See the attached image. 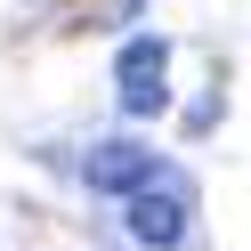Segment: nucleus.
Returning a JSON list of instances; mask_svg holds the SVG:
<instances>
[{"label":"nucleus","mask_w":251,"mask_h":251,"mask_svg":"<svg viewBox=\"0 0 251 251\" xmlns=\"http://www.w3.org/2000/svg\"><path fill=\"white\" fill-rule=\"evenodd\" d=\"M122 227H130V243H146V251H178L186 227H195V186H186V170L162 162V170H154V186H138V195H130Z\"/></svg>","instance_id":"nucleus-1"},{"label":"nucleus","mask_w":251,"mask_h":251,"mask_svg":"<svg viewBox=\"0 0 251 251\" xmlns=\"http://www.w3.org/2000/svg\"><path fill=\"white\" fill-rule=\"evenodd\" d=\"M162 73H170V41H162V33H130L122 57H114V81H122L114 105H122L130 122L162 114V105H170V81H162Z\"/></svg>","instance_id":"nucleus-2"},{"label":"nucleus","mask_w":251,"mask_h":251,"mask_svg":"<svg viewBox=\"0 0 251 251\" xmlns=\"http://www.w3.org/2000/svg\"><path fill=\"white\" fill-rule=\"evenodd\" d=\"M154 146H138V138H98V146L81 154V178H89V195H122L130 202L138 186H154Z\"/></svg>","instance_id":"nucleus-3"}]
</instances>
